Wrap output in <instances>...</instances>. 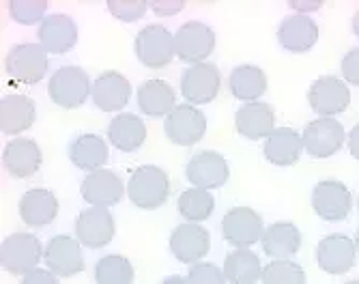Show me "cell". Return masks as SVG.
<instances>
[{
  "instance_id": "32",
  "label": "cell",
  "mask_w": 359,
  "mask_h": 284,
  "mask_svg": "<svg viewBox=\"0 0 359 284\" xmlns=\"http://www.w3.org/2000/svg\"><path fill=\"white\" fill-rule=\"evenodd\" d=\"M224 276L231 284H258L263 278V263L250 248H235L224 259Z\"/></svg>"
},
{
  "instance_id": "8",
  "label": "cell",
  "mask_w": 359,
  "mask_h": 284,
  "mask_svg": "<svg viewBox=\"0 0 359 284\" xmlns=\"http://www.w3.org/2000/svg\"><path fill=\"white\" fill-rule=\"evenodd\" d=\"M224 241L235 248H252L265 235L263 215L252 207H233L222 217Z\"/></svg>"
},
{
  "instance_id": "31",
  "label": "cell",
  "mask_w": 359,
  "mask_h": 284,
  "mask_svg": "<svg viewBox=\"0 0 359 284\" xmlns=\"http://www.w3.org/2000/svg\"><path fill=\"white\" fill-rule=\"evenodd\" d=\"M228 88L243 104L258 102L267 93V74L258 65H237L228 76Z\"/></svg>"
},
{
  "instance_id": "30",
  "label": "cell",
  "mask_w": 359,
  "mask_h": 284,
  "mask_svg": "<svg viewBox=\"0 0 359 284\" xmlns=\"http://www.w3.org/2000/svg\"><path fill=\"white\" fill-rule=\"evenodd\" d=\"M263 252L273 261H288L302 248V233L292 222H276L265 229L260 239Z\"/></svg>"
},
{
  "instance_id": "33",
  "label": "cell",
  "mask_w": 359,
  "mask_h": 284,
  "mask_svg": "<svg viewBox=\"0 0 359 284\" xmlns=\"http://www.w3.org/2000/svg\"><path fill=\"white\" fill-rule=\"evenodd\" d=\"M177 209L185 222L201 224L205 219H209L211 213L215 211V198L211 192H207V189L189 187L185 192H181V196L177 201Z\"/></svg>"
},
{
  "instance_id": "29",
  "label": "cell",
  "mask_w": 359,
  "mask_h": 284,
  "mask_svg": "<svg viewBox=\"0 0 359 284\" xmlns=\"http://www.w3.org/2000/svg\"><path fill=\"white\" fill-rule=\"evenodd\" d=\"M265 160L273 166H295L304 153L302 134L292 128H276V132L265 140Z\"/></svg>"
},
{
  "instance_id": "25",
  "label": "cell",
  "mask_w": 359,
  "mask_h": 284,
  "mask_svg": "<svg viewBox=\"0 0 359 284\" xmlns=\"http://www.w3.org/2000/svg\"><path fill=\"white\" fill-rule=\"evenodd\" d=\"M235 128L248 140H267L276 132V110L265 102L243 104L235 112Z\"/></svg>"
},
{
  "instance_id": "13",
  "label": "cell",
  "mask_w": 359,
  "mask_h": 284,
  "mask_svg": "<svg viewBox=\"0 0 359 284\" xmlns=\"http://www.w3.org/2000/svg\"><path fill=\"white\" fill-rule=\"evenodd\" d=\"M116 233L114 215L104 207H86L76 219V239L90 250L106 248Z\"/></svg>"
},
{
  "instance_id": "40",
  "label": "cell",
  "mask_w": 359,
  "mask_h": 284,
  "mask_svg": "<svg viewBox=\"0 0 359 284\" xmlns=\"http://www.w3.org/2000/svg\"><path fill=\"white\" fill-rule=\"evenodd\" d=\"M149 9L159 18H170L185 9V0H149Z\"/></svg>"
},
{
  "instance_id": "39",
  "label": "cell",
  "mask_w": 359,
  "mask_h": 284,
  "mask_svg": "<svg viewBox=\"0 0 359 284\" xmlns=\"http://www.w3.org/2000/svg\"><path fill=\"white\" fill-rule=\"evenodd\" d=\"M340 69H342L344 82L359 86V48H353L342 56Z\"/></svg>"
},
{
  "instance_id": "48",
  "label": "cell",
  "mask_w": 359,
  "mask_h": 284,
  "mask_svg": "<svg viewBox=\"0 0 359 284\" xmlns=\"http://www.w3.org/2000/svg\"><path fill=\"white\" fill-rule=\"evenodd\" d=\"M357 209H359V196H357Z\"/></svg>"
},
{
  "instance_id": "11",
  "label": "cell",
  "mask_w": 359,
  "mask_h": 284,
  "mask_svg": "<svg viewBox=\"0 0 359 284\" xmlns=\"http://www.w3.org/2000/svg\"><path fill=\"white\" fill-rule=\"evenodd\" d=\"M312 209L325 222H342L353 209L348 187L338 179H323L312 189Z\"/></svg>"
},
{
  "instance_id": "20",
  "label": "cell",
  "mask_w": 359,
  "mask_h": 284,
  "mask_svg": "<svg viewBox=\"0 0 359 284\" xmlns=\"http://www.w3.org/2000/svg\"><path fill=\"white\" fill-rule=\"evenodd\" d=\"M37 39L48 54H67L78 43V24L67 13H52L39 24Z\"/></svg>"
},
{
  "instance_id": "17",
  "label": "cell",
  "mask_w": 359,
  "mask_h": 284,
  "mask_svg": "<svg viewBox=\"0 0 359 284\" xmlns=\"http://www.w3.org/2000/svg\"><path fill=\"white\" fill-rule=\"evenodd\" d=\"M80 194L88 203V207L110 209L123 201V196L127 194V185L123 183V179L116 173L102 168V170L88 173L82 179Z\"/></svg>"
},
{
  "instance_id": "28",
  "label": "cell",
  "mask_w": 359,
  "mask_h": 284,
  "mask_svg": "<svg viewBox=\"0 0 359 284\" xmlns=\"http://www.w3.org/2000/svg\"><path fill=\"white\" fill-rule=\"evenodd\" d=\"M108 142L100 134H80L69 144V162L86 175L102 170L108 164Z\"/></svg>"
},
{
  "instance_id": "3",
  "label": "cell",
  "mask_w": 359,
  "mask_h": 284,
  "mask_svg": "<svg viewBox=\"0 0 359 284\" xmlns=\"http://www.w3.org/2000/svg\"><path fill=\"white\" fill-rule=\"evenodd\" d=\"M46 248L32 233H11L0 243V265L11 276H26L43 261Z\"/></svg>"
},
{
  "instance_id": "23",
  "label": "cell",
  "mask_w": 359,
  "mask_h": 284,
  "mask_svg": "<svg viewBox=\"0 0 359 284\" xmlns=\"http://www.w3.org/2000/svg\"><path fill=\"white\" fill-rule=\"evenodd\" d=\"M58 198L54 192L46 187H32L22 194L18 213L22 222L30 229H43L50 226L58 215Z\"/></svg>"
},
{
  "instance_id": "6",
  "label": "cell",
  "mask_w": 359,
  "mask_h": 284,
  "mask_svg": "<svg viewBox=\"0 0 359 284\" xmlns=\"http://www.w3.org/2000/svg\"><path fill=\"white\" fill-rule=\"evenodd\" d=\"M175 50L177 58L187 62V65L207 62V58L215 50V30L198 20L185 22L175 33Z\"/></svg>"
},
{
  "instance_id": "46",
  "label": "cell",
  "mask_w": 359,
  "mask_h": 284,
  "mask_svg": "<svg viewBox=\"0 0 359 284\" xmlns=\"http://www.w3.org/2000/svg\"><path fill=\"white\" fill-rule=\"evenodd\" d=\"M355 248H357V255H359V229H357V235H355Z\"/></svg>"
},
{
  "instance_id": "12",
  "label": "cell",
  "mask_w": 359,
  "mask_h": 284,
  "mask_svg": "<svg viewBox=\"0 0 359 284\" xmlns=\"http://www.w3.org/2000/svg\"><path fill=\"white\" fill-rule=\"evenodd\" d=\"M346 132L342 128V123L338 119H314L310 121L304 132H302V140H304V151L316 160H325V157L336 155L342 144H344Z\"/></svg>"
},
{
  "instance_id": "16",
  "label": "cell",
  "mask_w": 359,
  "mask_h": 284,
  "mask_svg": "<svg viewBox=\"0 0 359 284\" xmlns=\"http://www.w3.org/2000/svg\"><path fill=\"white\" fill-rule=\"evenodd\" d=\"M168 245H170V252L175 255L177 261L191 267L196 263H201L209 255L211 235L203 224L183 222L172 229Z\"/></svg>"
},
{
  "instance_id": "35",
  "label": "cell",
  "mask_w": 359,
  "mask_h": 284,
  "mask_svg": "<svg viewBox=\"0 0 359 284\" xmlns=\"http://www.w3.org/2000/svg\"><path fill=\"white\" fill-rule=\"evenodd\" d=\"M263 284H306V271L302 265L288 261H271L263 267Z\"/></svg>"
},
{
  "instance_id": "21",
  "label": "cell",
  "mask_w": 359,
  "mask_h": 284,
  "mask_svg": "<svg viewBox=\"0 0 359 284\" xmlns=\"http://www.w3.org/2000/svg\"><path fill=\"white\" fill-rule=\"evenodd\" d=\"M43 164L41 147L32 140L18 136L5 144L3 151V166L13 179H28L35 175Z\"/></svg>"
},
{
  "instance_id": "15",
  "label": "cell",
  "mask_w": 359,
  "mask_h": 284,
  "mask_svg": "<svg viewBox=\"0 0 359 284\" xmlns=\"http://www.w3.org/2000/svg\"><path fill=\"white\" fill-rule=\"evenodd\" d=\"M46 267L58 278H74L84 271L82 243L72 235H56L48 241L43 252Z\"/></svg>"
},
{
  "instance_id": "38",
  "label": "cell",
  "mask_w": 359,
  "mask_h": 284,
  "mask_svg": "<svg viewBox=\"0 0 359 284\" xmlns=\"http://www.w3.org/2000/svg\"><path fill=\"white\" fill-rule=\"evenodd\" d=\"M187 280H189V284H226L224 269H219L217 265L207 263V261L191 265L187 271Z\"/></svg>"
},
{
  "instance_id": "4",
  "label": "cell",
  "mask_w": 359,
  "mask_h": 284,
  "mask_svg": "<svg viewBox=\"0 0 359 284\" xmlns=\"http://www.w3.org/2000/svg\"><path fill=\"white\" fill-rule=\"evenodd\" d=\"M136 58L149 69H164L177 56L175 35L161 24H147L134 39Z\"/></svg>"
},
{
  "instance_id": "36",
  "label": "cell",
  "mask_w": 359,
  "mask_h": 284,
  "mask_svg": "<svg viewBox=\"0 0 359 284\" xmlns=\"http://www.w3.org/2000/svg\"><path fill=\"white\" fill-rule=\"evenodd\" d=\"M9 15L13 22L22 26H35L41 24L48 15V3L46 0H11L7 5Z\"/></svg>"
},
{
  "instance_id": "5",
  "label": "cell",
  "mask_w": 359,
  "mask_h": 284,
  "mask_svg": "<svg viewBox=\"0 0 359 284\" xmlns=\"http://www.w3.org/2000/svg\"><path fill=\"white\" fill-rule=\"evenodd\" d=\"M50 67L48 52L39 43H18L5 56V72L15 84H37Z\"/></svg>"
},
{
  "instance_id": "14",
  "label": "cell",
  "mask_w": 359,
  "mask_h": 284,
  "mask_svg": "<svg viewBox=\"0 0 359 284\" xmlns=\"http://www.w3.org/2000/svg\"><path fill=\"white\" fill-rule=\"evenodd\" d=\"M185 177L191 183V187H201L211 192V189H217L228 181L231 166H228V160L222 153L201 151L194 157H189V162L185 166Z\"/></svg>"
},
{
  "instance_id": "42",
  "label": "cell",
  "mask_w": 359,
  "mask_h": 284,
  "mask_svg": "<svg viewBox=\"0 0 359 284\" xmlns=\"http://www.w3.org/2000/svg\"><path fill=\"white\" fill-rule=\"evenodd\" d=\"M288 7L299 15H308V13H314L323 7V0H310V3H306V0H290Z\"/></svg>"
},
{
  "instance_id": "1",
  "label": "cell",
  "mask_w": 359,
  "mask_h": 284,
  "mask_svg": "<svg viewBox=\"0 0 359 284\" xmlns=\"http://www.w3.org/2000/svg\"><path fill=\"white\" fill-rule=\"evenodd\" d=\"M170 196V179L164 168L155 164L138 166L127 181V198L142 211L164 207Z\"/></svg>"
},
{
  "instance_id": "7",
  "label": "cell",
  "mask_w": 359,
  "mask_h": 284,
  "mask_svg": "<svg viewBox=\"0 0 359 284\" xmlns=\"http://www.w3.org/2000/svg\"><path fill=\"white\" fill-rule=\"evenodd\" d=\"M164 134L177 147H194L207 134V116L198 106L179 104L164 119Z\"/></svg>"
},
{
  "instance_id": "47",
  "label": "cell",
  "mask_w": 359,
  "mask_h": 284,
  "mask_svg": "<svg viewBox=\"0 0 359 284\" xmlns=\"http://www.w3.org/2000/svg\"><path fill=\"white\" fill-rule=\"evenodd\" d=\"M344 284H359V280H348V282H344Z\"/></svg>"
},
{
  "instance_id": "44",
  "label": "cell",
  "mask_w": 359,
  "mask_h": 284,
  "mask_svg": "<svg viewBox=\"0 0 359 284\" xmlns=\"http://www.w3.org/2000/svg\"><path fill=\"white\" fill-rule=\"evenodd\" d=\"M161 284H189L187 276H168Z\"/></svg>"
},
{
  "instance_id": "10",
  "label": "cell",
  "mask_w": 359,
  "mask_h": 284,
  "mask_svg": "<svg viewBox=\"0 0 359 284\" xmlns=\"http://www.w3.org/2000/svg\"><path fill=\"white\" fill-rule=\"evenodd\" d=\"M308 104L320 119H334L351 106L348 84L336 76H320L308 88Z\"/></svg>"
},
{
  "instance_id": "34",
  "label": "cell",
  "mask_w": 359,
  "mask_h": 284,
  "mask_svg": "<svg viewBox=\"0 0 359 284\" xmlns=\"http://www.w3.org/2000/svg\"><path fill=\"white\" fill-rule=\"evenodd\" d=\"M134 265L123 255H108L95 265L97 284H134Z\"/></svg>"
},
{
  "instance_id": "27",
  "label": "cell",
  "mask_w": 359,
  "mask_h": 284,
  "mask_svg": "<svg viewBox=\"0 0 359 284\" xmlns=\"http://www.w3.org/2000/svg\"><path fill=\"white\" fill-rule=\"evenodd\" d=\"M108 142L123 153L138 151L147 142V125L142 116L132 112H121L112 116L108 125Z\"/></svg>"
},
{
  "instance_id": "2",
  "label": "cell",
  "mask_w": 359,
  "mask_h": 284,
  "mask_svg": "<svg viewBox=\"0 0 359 284\" xmlns=\"http://www.w3.org/2000/svg\"><path fill=\"white\" fill-rule=\"evenodd\" d=\"M93 93L90 76L78 65H65L50 76L48 95L50 100L62 110L80 108Z\"/></svg>"
},
{
  "instance_id": "18",
  "label": "cell",
  "mask_w": 359,
  "mask_h": 284,
  "mask_svg": "<svg viewBox=\"0 0 359 284\" xmlns=\"http://www.w3.org/2000/svg\"><path fill=\"white\" fill-rule=\"evenodd\" d=\"M93 104L102 112H118L132 100V82H129L121 72L108 69L93 80Z\"/></svg>"
},
{
  "instance_id": "19",
  "label": "cell",
  "mask_w": 359,
  "mask_h": 284,
  "mask_svg": "<svg viewBox=\"0 0 359 284\" xmlns=\"http://www.w3.org/2000/svg\"><path fill=\"white\" fill-rule=\"evenodd\" d=\"M357 259L355 239L342 233H334L323 237L316 245V263L325 273L342 276L346 273Z\"/></svg>"
},
{
  "instance_id": "45",
  "label": "cell",
  "mask_w": 359,
  "mask_h": 284,
  "mask_svg": "<svg viewBox=\"0 0 359 284\" xmlns=\"http://www.w3.org/2000/svg\"><path fill=\"white\" fill-rule=\"evenodd\" d=\"M351 28H353V33H355V37L359 39V9L353 13V20H351Z\"/></svg>"
},
{
  "instance_id": "9",
  "label": "cell",
  "mask_w": 359,
  "mask_h": 284,
  "mask_svg": "<svg viewBox=\"0 0 359 284\" xmlns=\"http://www.w3.org/2000/svg\"><path fill=\"white\" fill-rule=\"evenodd\" d=\"M222 86V74L213 62H198V65H189L181 74V95L185 104L191 106H205L211 104Z\"/></svg>"
},
{
  "instance_id": "43",
  "label": "cell",
  "mask_w": 359,
  "mask_h": 284,
  "mask_svg": "<svg viewBox=\"0 0 359 284\" xmlns=\"http://www.w3.org/2000/svg\"><path fill=\"white\" fill-rule=\"evenodd\" d=\"M348 153L359 162V123L348 132Z\"/></svg>"
},
{
  "instance_id": "26",
  "label": "cell",
  "mask_w": 359,
  "mask_h": 284,
  "mask_svg": "<svg viewBox=\"0 0 359 284\" xmlns=\"http://www.w3.org/2000/svg\"><path fill=\"white\" fill-rule=\"evenodd\" d=\"M136 100L138 108L144 116H168L179 104H177V90L166 82V80H157L151 78L142 82L136 90Z\"/></svg>"
},
{
  "instance_id": "37",
  "label": "cell",
  "mask_w": 359,
  "mask_h": 284,
  "mask_svg": "<svg viewBox=\"0 0 359 284\" xmlns=\"http://www.w3.org/2000/svg\"><path fill=\"white\" fill-rule=\"evenodd\" d=\"M106 9L118 22H127L129 24V22L142 20V15L149 9V3H147V0H108Z\"/></svg>"
},
{
  "instance_id": "22",
  "label": "cell",
  "mask_w": 359,
  "mask_h": 284,
  "mask_svg": "<svg viewBox=\"0 0 359 284\" xmlns=\"http://www.w3.org/2000/svg\"><path fill=\"white\" fill-rule=\"evenodd\" d=\"M318 41V24L310 15L290 13L278 26V43L290 54H306Z\"/></svg>"
},
{
  "instance_id": "41",
  "label": "cell",
  "mask_w": 359,
  "mask_h": 284,
  "mask_svg": "<svg viewBox=\"0 0 359 284\" xmlns=\"http://www.w3.org/2000/svg\"><path fill=\"white\" fill-rule=\"evenodd\" d=\"M22 284H60V282H58V276L52 273L50 269L37 267L28 271L26 276H22Z\"/></svg>"
},
{
  "instance_id": "24",
  "label": "cell",
  "mask_w": 359,
  "mask_h": 284,
  "mask_svg": "<svg viewBox=\"0 0 359 284\" xmlns=\"http://www.w3.org/2000/svg\"><path fill=\"white\" fill-rule=\"evenodd\" d=\"M37 121V106L28 95L9 93L0 100V132L7 136L24 134Z\"/></svg>"
}]
</instances>
